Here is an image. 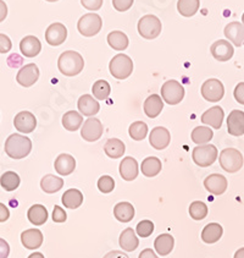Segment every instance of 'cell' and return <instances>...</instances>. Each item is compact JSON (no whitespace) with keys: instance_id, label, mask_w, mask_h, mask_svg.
Segmentation results:
<instances>
[{"instance_id":"obj_29","label":"cell","mask_w":244,"mask_h":258,"mask_svg":"<svg viewBox=\"0 0 244 258\" xmlns=\"http://www.w3.org/2000/svg\"><path fill=\"white\" fill-rule=\"evenodd\" d=\"M114 216L119 222L127 223L131 222L134 217V208L131 203L128 202H120L115 206Z\"/></svg>"},{"instance_id":"obj_57","label":"cell","mask_w":244,"mask_h":258,"mask_svg":"<svg viewBox=\"0 0 244 258\" xmlns=\"http://www.w3.org/2000/svg\"><path fill=\"white\" fill-rule=\"evenodd\" d=\"M28 258H44V256H43L41 252H34L31 256H28Z\"/></svg>"},{"instance_id":"obj_12","label":"cell","mask_w":244,"mask_h":258,"mask_svg":"<svg viewBox=\"0 0 244 258\" xmlns=\"http://www.w3.org/2000/svg\"><path fill=\"white\" fill-rule=\"evenodd\" d=\"M39 79V69L36 64H27L21 68V70L17 73L16 81L22 87H31L38 81Z\"/></svg>"},{"instance_id":"obj_46","label":"cell","mask_w":244,"mask_h":258,"mask_svg":"<svg viewBox=\"0 0 244 258\" xmlns=\"http://www.w3.org/2000/svg\"><path fill=\"white\" fill-rule=\"evenodd\" d=\"M103 2L104 0H81V4L87 10L97 11L103 7Z\"/></svg>"},{"instance_id":"obj_19","label":"cell","mask_w":244,"mask_h":258,"mask_svg":"<svg viewBox=\"0 0 244 258\" xmlns=\"http://www.w3.org/2000/svg\"><path fill=\"white\" fill-rule=\"evenodd\" d=\"M21 242L28 250H37L43 243V234L38 229H28L21 234Z\"/></svg>"},{"instance_id":"obj_21","label":"cell","mask_w":244,"mask_h":258,"mask_svg":"<svg viewBox=\"0 0 244 258\" xmlns=\"http://www.w3.org/2000/svg\"><path fill=\"white\" fill-rule=\"evenodd\" d=\"M225 36L236 47H242L244 44V25L237 21L231 22L226 26Z\"/></svg>"},{"instance_id":"obj_59","label":"cell","mask_w":244,"mask_h":258,"mask_svg":"<svg viewBox=\"0 0 244 258\" xmlns=\"http://www.w3.org/2000/svg\"><path fill=\"white\" fill-rule=\"evenodd\" d=\"M242 22H243V25H244V14H243V16H242Z\"/></svg>"},{"instance_id":"obj_14","label":"cell","mask_w":244,"mask_h":258,"mask_svg":"<svg viewBox=\"0 0 244 258\" xmlns=\"http://www.w3.org/2000/svg\"><path fill=\"white\" fill-rule=\"evenodd\" d=\"M171 141V135L169 133L168 128L161 127V126H157L151 130L150 136H149V142H150L151 147H154L155 150L161 151L165 150Z\"/></svg>"},{"instance_id":"obj_49","label":"cell","mask_w":244,"mask_h":258,"mask_svg":"<svg viewBox=\"0 0 244 258\" xmlns=\"http://www.w3.org/2000/svg\"><path fill=\"white\" fill-rule=\"evenodd\" d=\"M234 98L239 104L244 105V82H240L234 88Z\"/></svg>"},{"instance_id":"obj_4","label":"cell","mask_w":244,"mask_h":258,"mask_svg":"<svg viewBox=\"0 0 244 258\" xmlns=\"http://www.w3.org/2000/svg\"><path fill=\"white\" fill-rule=\"evenodd\" d=\"M219 152L214 145H202L197 146L192 152V158L198 167L206 168L210 167L217 159Z\"/></svg>"},{"instance_id":"obj_8","label":"cell","mask_w":244,"mask_h":258,"mask_svg":"<svg viewBox=\"0 0 244 258\" xmlns=\"http://www.w3.org/2000/svg\"><path fill=\"white\" fill-rule=\"evenodd\" d=\"M161 97L168 104L176 105L181 103V100L185 97V88L176 80H170L162 85Z\"/></svg>"},{"instance_id":"obj_37","label":"cell","mask_w":244,"mask_h":258,"mask_svg":"<svg viewBox=\"0 0 244 258\" xmlns=\"http://www.w3.org/2000/svg\"><path fill=\"white\" fill-rule=\"evenodd\" d=\"M83 124V116L77 111L71 110L67 111L62 116V126L67 131H77Z\"/></svg>"},{"instance_id":"obj_32","label":"cell","mask_w":244,"mask_h":258,"mask_svg":"<svg viewBox=\"0 0 244 258\" xmlns=\"http://www.w3.org/2000/svg\"><path fill=\"white\" fill-rule=\"evenodd\" d=\"M142 174L146 177L156 176L161 171V160L156 157H148L142 162Z\"/></svg>"},{"instance_id":"obj_55","label":"cell","mask_w":244,"mask_h":258,"mask_svg":"<svg viewBox=\"0 0 244 258\" xmlns=\"http://www.w3.org/2000/svg\"><path fill=\"white\" fill-rule=\"evenodd\" d=\"M104 258H128V256L121 251H111L108 254H105Z\"/></svg>"},{"instance_id":"obj_7","label":"cell","mask_w":244,"mask_h":258,"mask_svg":"<svg viewBox=\"0 0 244 258\" xmlns=\"http://www.w3.org/2000/svg\"><path fill=\"white\" fill-rule=\"evenodd\" d=\"M103 27L102 17L97 14H86L78 20L77 28L85 37H93L100 32Z\"/></svg>"},{"instance_id":"obj_10","label":"cell","mask_w":244,"mask_h":258,"mask_svg":"<svg viewBox=\"0 0 244 258\" xmlns=\"http://www.w3.org/2000/svg\"><path fill=\"white\" fill-rule=\"evenodd\" d=\"M103 131H104V127L100 120L97 117H90L83 122L81 136L87 142H96L103 136Z\"/></svg>"},{"instance_id":"obj_44","label":"cell","mask_w":244,"mask_h":258,"mask_svg":"<svg viewBox=\"0 0 244 258\" xmlns=\"http://www.w3.org/2000/svg\"><path fill=\"white\" fill-rule=\"evenodd\" d=\"M136 230L140 237H148L153 234L154 224L150 220H142V222L138 223Z\"/></svg>"},{"instance_id":"obj_45","label":"cell","mask_w":244,"mask_h":258,"mask_svg":"<svg viewBox=\"0 0 244 258\" xmlns=\"http://www.w3.org/2000/svg\"><path fill=\"white\" fill-rule=\"evenodd\" d=\"M134 0H113V7L120 13L127 11L133 5Z\"/></svg>"},{"instance_id":"obj_15","label":"cell","mask_w":244,"mask_h":258,"mask_svg":"<svg viewBox=\"0 0 244 258\" xmlns=\"http://www.w3.org/2000/svg\"><path fill=\"white\" fill-rule=\"evenodd\" d=\"M210 51L211 55L219 61H228L233 56L234 48L226 39H220V41H216L211 45Z\"/></svg>"},{"instance_id":"obj_54","label":"cell","mask_w":244,"mask_h":258,"mask_svg":"<svg viewBox=\"0 0 244 258\" xmlns=\"http://www.w3.org/2000/svg\"><path fill=\"white\" fill-rule=\"evenodd\" d=\"M138 258H159V257L155 254V252L153 250H150V248H145V250L140 252Z\"/></svg>"},{"instance_id":"obj_48","label":"cell","mask_w":244,"mask_h":258,"mask_svg":"<svg viewBox=\"0 0 244 258\" xmlns=\"http://www.w3.org/2000/svg\"><path fill=\"white\" fill-rule=\"evenodd\" d=\"M66 212L62 209L61 207H59V206H55L54 207V211H53V220L55 223H64L66 222Z\"/></svg>"},{"instance_id":"obj_53","label":"cell","mask_w":244,"mask_h":258,"mask_svg":"<svg viewBox=\"0 0 244 258\" xmlns=\"http://www.w3.org/2000/svg\"><path fill=\"white\" fill-rule=\"evenodd\" d=\"M8 16V7L3 0H0V22L4 21Z\"/></svg>"},{"instance_id":"obj_17","label":"cell","mask_w":244,"mask_h":258,"mask_svg":"<svg viewBox=\"0 0 244 258\" xmlns=\"http://www.w3.org/2000/svg\"><path fill=\"white\" fill-rule=\"evenodd\" d=\"M227 128L232 136H243L244 135V111L232 110L227 117Z\"/></svg>"},{"instance_id":"obj_34","label":"cell","mask_w":244,"mask_h":258,"mask_svg":"<svg viewBox=\"0 0 244 258\" xmlns=\"http://www.w3.org/2000/svg\"><path fill=\"white\" fill-rule=\"evenodd\" d=\"M28 220L34 225H43L48 220V211L44 206L34 205L28 209Z\"/></svg>"},{"instance_id":"obj_51","label":"cell","mask_w":244,"mask_h":258,"mask_svg":"<svg viewBox=\"0 0 244 258\" xmlns=\"http://www.w3.org/2000/svg\"><path fill=\"white\" fill-rule=\"evenodd\" d=\"M8 64L10 65L11 68H17L22 64V58L19 55V54H11L8 59Z\"/></svg>"},{"instance_id":"obj_33","label":"cell","mask_w":244,"mask_h":258,"mask_svg":"<svg viewBox=\"0 0 244 258\" xmlns=\"http://www.w3.org/2000/svg\"><path fill=\"white\" fill-rule=\"evenodd\" d=\"M125 143H123L121 140L119 139H110L108 140L104 146V151L106 156L110 157L113 159H117L120 157L123 156L125 153Z\"/></svg>"},{"instance_id":"obj_50","label":"cell","mask_w":244,"mask_h":258,"mask_svg":"<svg viewBox=\"0 0 244 258\" xmlns=\"http://www.w3.org/2000/svg\"><path fill=\"white\" fill-rule=\"evenodd\" d=\"M10 253V246L4 239L0 237V258H8Z\"/></svg>"},{"instance_id":"obj_43","label":"cell","mask_w":244,"mask_h":258,"mask_svg":"<svg viewBox=\"0 0 244 258\" xmlns=\"http://www.w3.org/2000/svg\"><path fill=\"white\" fill-rule=\"evenodd\" d=\"M115 187V180L109 175H104L98 180V188L103 194H110Z\"/></svg>"},{"instance_id":"obj_9","label":"cell","mask_w":244,"mask_h":258,"mask_svg":"<svg viewBox=\"0 0 244 258\" xmlns=\"http://www.w3.org/2000/svg\"><path fill=\"white\" fill-rule=\"evenodd\" d=\"M202 96L208 102H219L225 96V87H223L222 82L216 79L206 80L202 86Z\"/></svg>"},{"instance_id":"obj_24","label":"cell","mask_w":244,"mask_h":258,"mask_svg":"<svg viewBox=\"0 0 244 258\" xmlns=\"http://www.w3.org/2000/svg\"><path fill=\"white\" fill-rule=\"evenodd\" d=\"M54 167H55L57 174L66 176V175H70L74 170V168H76V160L70 154H60L55 160Z\"/></svg>"},{"instance_id":"obj_39","label":"cell","mask_w":244,"mask_h":258,"mask_svg":"<svg viewBox=\"0 0 244 258\" xmlns=\"http://www.w3.org/2000/svg\"><path fill=\"white\" fill-rule=\"evenodd\" d=\"M0 185L5 191H15L20 185V176L15 171H7L0 177Z\"/></svg>"},{"instance_id":"obj_23","label":"cell","mask_w":244,"mask_h":258,"mask_svg":"<svg viewBox=\"0 0 244 258\" xmlns=\"http://www.w3.org/2000/svg\"><path fill=\"white\" fill-rule=\"evenodd\" d=\"M99 109V103L90 94H83L81 98L78 99V110L81 111L82 115L93 116L98 114Z\"/></svg>"},{"instance_id":"obj_58","label":"cell","mask_w":244,"mask_h":258,"mask_svg":"<svg viewBox=\"0 0 244 258\" xmlns=\"http://www.w3.org/2000/svg\"><path fill=\"white\" fill-rule=\"evenodd\" d=\"M47 2H49V3H55V2H57V0H47Z\"/></svg>"},{"instance_id":"obj_47","label":"cell","mask_w":244,"mask_h":258,"mask_svg":"<svg viewBox=\"0 0 244 258\" xmlns=\"http://www.w3.org/2000/svg\"><path fill=\"white\" fill-rule=\"evenodd\" d=\"M11 48H13L11 39L9 38L7 34L0 33V53L2 54L8 53V51H10Z\"/></svg>"},{"instance_id":"obj_25","label":"cell","mask_w":244,"mask_h":258,"mask_svg":"<svg viewBox=\"0 0 244 258\" xmlns=\"http://www.w3.org/2000/svg\"><path fill=\"white\" fill-rule=\"evenodd\" d=\"M164 108V103L161 97L157 96V94H151L144 102V113L145 115L150 119H154L161 113Z\"/></svg>"},{"instance_id":"obj_20","label":"cell","mask_w":244,"mask_h":258,"mask_svg":"<svg viewBox=\"0 0 244 258\" xmlns=\"http://www.w3.org/2000/svg\"><path fill=\"white\" fill-rule=\"evenodd\" d=\"M223 116H225V113H223V109L221 107H212L205 111V113L202 115V122L205 125L211 126V127L219 128L222 126Z\"/></svg>"},{"instance_id":"obj_2","label":"cell","mask_w":244,"mask_h":258,"mask_svg":"<svg viewBox=\"0 0 244 258\" xmlns=\"http://www.w3.org/2000/svg\"><path fill=\"white\" fill-rule=\"evenodd\" d=\"M32 151V142L20 134L10 135L5 142V153L13 159H22Z\"/></svg>"},{"instance_id":"obj_5","label":"cell","mask_w":244,"mask_h":258,"mask_svg":"<svg viewBox=\"0 0 244 258\" xmlns=\"http://www.w3.org/2000/svg\"><path fill=\"white\" fill-rule=\"evenodd\" d=\"M243 156L236 148H226L220 153V165L227 173H237L243 167Z\"/></svg>"},{"instance_id":"obj_3","label":"cell","mask_w":244,"mask_h":258,"mask_svg":"<svg viewBox=\"0 0 244 258\" xmlns=\"http://www.w3.org/2000/svg\"><path fill=\"white\" fill-rule=\"evenodd\" d=\"M109 70L115 79L125 80L130 77L133 71V61L126 54H117L111 59L110 64H109Z\"/></svg>"},{"instance_id":"obj_31","label":"cell","mask_w":244,"mask_h":258,"mask_svg":"<svg viewBox=\"0 0 244 258\" xmlns=\"http://www.w3.org/2000/svg\"><path fill=\"white\" fill-rule=\"evenodd\" d=\"M64 186V180L55 175H45L41 181V187L45 194H55Z\"/></svg>"},{"instance_id":"obj_36","label":"cell","mask_w":244,"mask_h":258,"mask_svg":"<svg viewBox=\"0 0 244 258\" xmlns=\"http://www.w3.org/2000/svg\"><path fill=\"white\" fill-rule=\"evenodd\" d=\"M212 137H214V133L210 127H206V126H198L192 131V141L198 146L208 145Z\"/></svg>"},{"instance_id":"obj_40","label":"cell","mask_w":244,"mask_h":258,"mask_svg":"<svg viewBox=\"0 0 244 258\" xmlns=\"http://www.w3.org/2000/svg\"><path fill=\"white\" fill-rule=\"evenodd\" d=\"M92 92H93V96L99 100H105L108 99V97L110 96V85L105 80H99L92 87Z\"/></svg>"},{"instance_id":"obj_6","label":"cell","mask_w":244,"mask_h":258,"mask_svg":"<svg viewBox=\"0 0 244 258\" xmlns=\"http://www.w3.org/2000/svg\"><path fill=\"white\" fill-rule=\"evenodd\" d=\"M161 28V21L154 15H145L138 21V32L145 39L157 38Z\"/></svg>"},{"instance_id":"obj_38","label":"cell","mask_w":244,"mask_h":258,"mask_svg":"<svg viewBox=\"0 0 244 258\" xmlns=\"http://www.w3.org/2000/svg\"><path fill=\"white\" fill-rule=\"evenodd\" d=\"M199 0H179L177 3V10L182 16L191 17L195 15L199 10Z\"/></svg>"},{"instance_id":"obj_13","label":"cell","mask_w":244,"mask_h":258,"mask_svg":"<svg viewBox=\"0 0 244 258\" xmlns=\"http://www.w3.org/2000/svg\"><path fill=\"white\" fill-rule=\"evenodd\" d=\"M14 125L16 130L22 134L33 133L37 126V119L30 111H21L14 119Z\"/></svg>"},{"instance_id":"obj_28","label":"cell","mask_w":244,"mask_h":258,"mask_svg":"<svg viewBox=\"0 0 244 258\" xmlns=\"http://www.w3.org/2000/svg\"><path fill=\"white\" fill-rule=\"evenodd\" d=\"M223 233L222 226L217 223H210L203 229L202 240L205 243H215L221 239Z\"/></svg>"},{"instance_id":"obj_30","label":"cell","mask_w":244,"mask_h":258,"mask_svg":"<svg viewBox=\"0 0 244 258\" xmlns=\"http://www.w3.org/2000/svg\"><path fill=\"white\" fill-rule=\"evenodd\" d=\"M62 205L68 209H76L83 203V195L77 188H70L62 195Z\"/></svg>"},{"instance_id":"obj_22","label":"cell","mask_w":244,"mask_h":258,"mask_svg":"<svg viewBox=\"0 0 244 258\" xmlns=\"http://www.w3.org/2000/svg\"><path fill=\"white\" fill-rule=\"evenodd\" d=\"M120 175L126 181H133L138 176V163L132 157H126L120 164Z\"/></svg>"},{"instance_id":"obj_35","label":"cell","mask_w":244,"mask_h":258,"mask_svg":"<svg viewBox=\"0 0 244 258\" xmlns=\"http://www.w3.org/2000/svg\"><path fill=\"white\" fill-rule=\"evenodd\" d=\"M108 43L115 50H125L127 49L130 41H128V37L121 31H113L109 33Z\"/></svg>"},{"instance_id":"obj_1","label":"cell","mask_w":244,"mask_h":258,"mask_svg":"<svg viewBox=\"0 0 244 258\" xmlns=\"http://www.w3.org/2000/svg\"><path fill=\"white\" fill-rule=\"evenodd\" d=\"M57 68L62 75L72 77L82 73L83 68H85V60L81 54L77 51L67 50L60 55L57 60Z\"/></svg>"},{"instance_id":"obj_52","label":"cell","mask_w":244,"mask_h":258,"mask_svg":"<svg viewBox=\"0 0 244 258\" xmlns=\"http://www.w3.org/2000/svg\"><path fill=\"white\" fill-rule=\"evenodd\" d=\"M10 217V212H9L8 207H5V205L0 203V223L7 222Z\"/></svg>"},{"instance_id":"obj_27","label":"cell","mask_w":244,"mask_h":258,"mask_svg":"<svg viewBox=\"0 0 244 258\" xmlns=\"http://www.w3.org/2000/svg\"><path fill=\"white\" fill-rule=\"evenodd\" d=\"M139 245L138 237L134 234V230L132 228H127L122 231L120 235V246L125 251H134Z\"/></svg>"},{"instance_id":"obj_16","label":"cell","mask_w":244,"mask_h":258,"mask_svg":"<svg viewBox=\"0 0 244 258\" xmlns=\"http://www.w3.org/2000/svg\"><path fill=\"white\" fill-rule=\"evenodd\" d=\"M227 179L221 174H212L209 175L205 180H204V186L210 194L212 195H219L225 194L227 190Z\"/></svg>"},{"instance_id":"obj_56","label":"cell","mask_w":244,"mask_h":258,"mask_svg":"<svg viewBox=\"0 0 244 258\" xmlns=\"http://www.w3.org/2000/svg\"><path fill=\"white\" fill-rule=\"evenodd\" d=\"M234 258H244V247L239 248V250L234 253Z\"/></svg>"},{"instance_id":"obj_26","label":"cell","mask_w":244,"mask_h":258,"mask_svg":"<svg viewBox=\"0 0 244 258\" xmlns=\"http://www.w3.org/2000/svg\"><path fill=\"white\" fill-rule=\"evenodd\" d=\"M175 240L170 234H161L155 239L154 247L160 256H168L174 250Z\"/></svg>"},{"instance_id":"obj_11","label":"cell","mask_w":244,"mask_h":258,"mask_svg":"<svg viewBox=\"0 0 244 258\" xmlns=\"http://www.w3.org/2000/svg\"><path fill=\"white\" fill-rule=\"evenodd\" d=\"M66 38H67V28L60 22L51 24L45 31V41L53 47L62 44L66 41Z\"/></svg>"},{"instance_id":"obj_42","label":"cell","mask_w":244,"mask_h":258,"mask_svg":"<svg viewBox=\"0 0 244 258\" xmlns=\"http://www.w3.org/2000/svg\"><path fill=\"white\" fill-rule=\"evenodd\" d=\"M189 214L194 220H203L208 216V206L200 201H195L189 206Z\"/></svg>"},{"instance_id":"obj_18","label":"cell","mask_w":244,"mask_h":258,"mask_svg":"<svg viewBox=\"0 0 244 258\" xmlns=\"http://www.w3.org/2000/svg\"><path fill=\"white\" fill-rule=\"evenodd\" d=\"M20 49L26 58H34L42 50V43L37 37L27 36L20 43Z\"/></svg>"},{"instance_id":"obj_41","label":"cell","mask_w":244,"mask_h":258,"mask_svg":"<svg viewBox=\"0 0 244 258\" xmlns=\"http://www.w3.org/2000/svg\"><path fill=\"white\" fill-rule=\"evenodd\" d=\"M128 133H130L131 139H133L134 141H142L148 135V125L143 121H136L130 126Z\"/></svg>"}]
</instances>
